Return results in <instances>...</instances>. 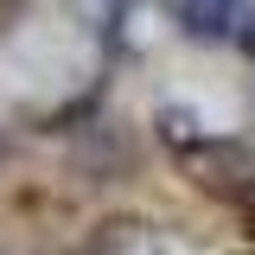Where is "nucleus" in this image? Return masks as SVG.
<instances>
[{"mask_svg":"<svg viewBox=\"0 0 255 255\" xmlns=\"http://www.w3.org/2000/svg\"><path fill=\"white\" fill-rule=\"evenodd\" d=\"M172 13L204 45H230V38H243V26H249V0H172Z\"/></svg>","mask_w":255,"mask_h":255,"instance_id":"nucleus-1","label":"nucleus"},{"mask_svg":"<svg viewBox=\"0 0 255 255\" xmlns=\"http://www.w3.org/2000/svg\"><path fill=\"white\" fill-rule=\"evenodd\" d=\"M236 45H243V58L255 64V13H249V26H243V38H236Z\"/></svg>","mask_w":255,"mask_h":255,"instance_id":"nucleus-2","label":"nucleus"},{"mask_svg":"<svg viewBox=\"0 0 255 255\" xmlns=\"http://www.w3.org/2000/svg\"><path fill=\"white\" fill-rule=\"evenodd\" d=\"M102 6H115V0H102Z\"/></svg>","mask_w":255,"mask_h":255,"instance_id":"nucleus-3","label":"nucleus"}]
</instances>
